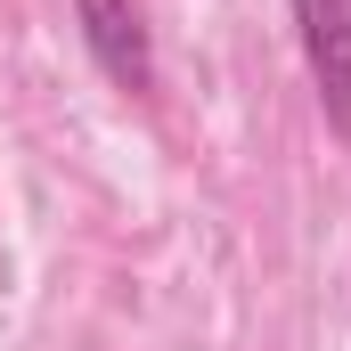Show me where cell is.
I'll return each instance as SVG.
<instances>
[{
    "label": "cell",
    "instance_id": "1",
    "mask_svg": "<svg viewBox=\"0 0 351 351\" xmlns=\"http://www.w3.org/2000/svg\"><path fill=\"white\" fill-rule=\"evenodd\" d=\"M74 33L123 98H156V33H147L139 0H74Z\"/></svg>",
    "mask_w": 351,
    "mask_h": 351
},
{
    "label": "cell",
    "instance_id": "2",
    "mask_svg": "<svg viewBox=\"0 0 351 351\" xmlns=\"http://www.w3.org/2000/svg\"><path fill=\"white\" fill-rule=\"evenodd\" d=\"M286 8H294V41H302L311 90H319L327 123L351 139V0H286Z\"/></svg>",
    "mask_w": 351,
    "mask_h": 351
}]
</instances>
